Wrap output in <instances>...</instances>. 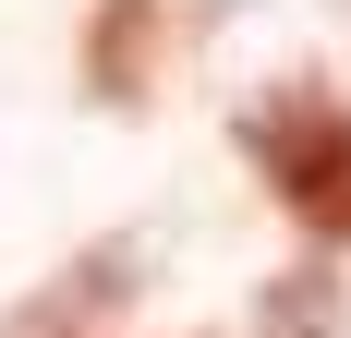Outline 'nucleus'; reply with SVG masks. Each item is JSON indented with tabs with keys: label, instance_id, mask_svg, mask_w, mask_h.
<instances>
[{
	"label": "nucleus",
	"instance_id": "nucleus-2",
	"mask_svg": "<svg viewBox=\"0 0 351 338\" xmlns=\"http://www.w3.org/2000/svg\"><path fill=\"white\" fill-rule=\"evenodd\" d=\"M97 85H109V97L145 85V0H109V25H97Z\"/></svg>",
	"mask_w": 351,
	"mask_h": 338
},
{
	"label": "nucleus",
	"instance_id": "nucleus-1",
	"mask_svg": "<svg viewBox=\"0 0 351 338\" xmlns=\"http://www.w3.org/2000/svg\"><path fill=\"white\" fill-rule=\"evenodd\" d=\"M243 145L267 157V181H279V205L303 218L315 242H351V109L339 97H267L243 121Z\"/></svg>",
	"mask_w": 351,
	"mask_h": 338
}]
</instances>
